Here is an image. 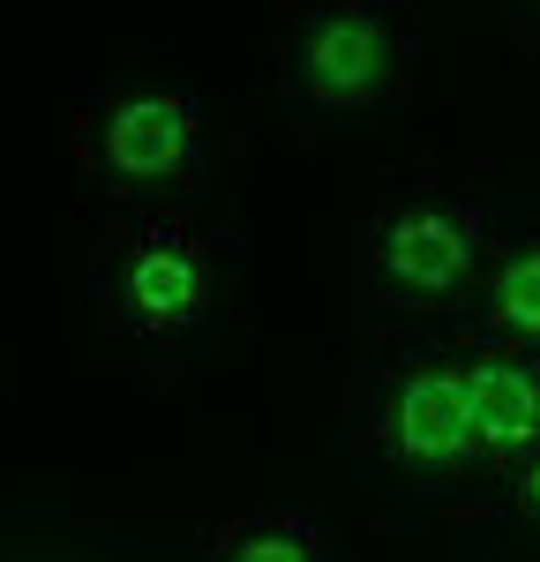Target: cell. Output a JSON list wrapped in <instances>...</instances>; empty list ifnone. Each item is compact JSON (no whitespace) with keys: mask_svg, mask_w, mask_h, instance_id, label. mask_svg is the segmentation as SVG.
Masks as SVG:
<instances>
[{"mask_svg":"<svg viewBox=\"0 0 540 562\" xmlns=\"http://www.w3.org/2000/svg\"><path fill=\"white\" fill-rule=\"evenodd\" d=\"M481 518L503 532V540H526V548H540V442L510 465V473L495 480L488 495H481Z\"/></svg>","mask_w":540,"mask_h":562,"instance_id":"cell-9","label":"cell"},{"mask_svg":"<svg viewBox=\"0 0 540 562\" xmlns=\"http://www.w3.org/2000/svg\"><path fill=\"white\" fill-rule=\"evenodd\" d=\"M360 465L405 503L473 510V420H465V338L413 330L391 346L353 397Z\"/></svg>","mask_w":540,"mask_h":562,"instance_id":"cell-4","label":"cell"},{"mask_svg":"<svg viewBox=\"0 0 540 562\" xmlns=\"http://www.w3.org/2000/svg\"><path fill=\"white\" fill-rule=\"evenodd\" d=\"M526 15H533V38H540V0H526Z\"/></svg>","mask_w":540,"mask_h":562,"instance_id":"cell-10","label":"cell"},{"mask_svg":"<svg viewBox=\"0 0 540 562\" xmlns=\"http://www.w3.org/2000/svg\"><path fill=\"white\" fill-rule=\"evenodd\" d=\"M240 278V240L211 217L173 211H113L83 240L76 262V315L98 338L135 352H203L225 323Z\"/></svg>","mask_w":540,"mask_h":562,"instance_id":"cell-1","label":"cell"},{"mask_svg":"<svg viewBox=\"0 0 540 562\" xmlns=\"http://www.w3.org/2000/svg\"><path fill=\"white\" fill-rule=\"evenodd\" d=\"M465 420H473V510L540 442V352L465 338Z\"/></svg>","mask_w":540,"mask_h":562,"instance_id":"cell-6","label":"cell"},{"mask_svg":"<svg viewBox=\"0 0 540 562\" xmlns=\"http://www.w3.org/2000/svg\"><path fill=\"white\" fill-rule=\"evenodd\" d=\"M53 158L113 211H173L211 173V113L180 76L83 83L53 98Z\"/></svg>","mask_w":540,"mask_h":562,"instance_id":"cell-3","label":"cell"},{"mask_svg":"<svg viewBox=\"0 0 540 562\" xmlns=\"http://www.w3.org/2000/svg\"><path fill=\"white\" fill-rule=\"evenodd\" d=\"M428 38L413 0H293L270 83L301 121H375L420 90Z\"/></svg>","mask_w":540,"mask_h":562,"instance_id":"cell-5","label":"cell"},{"mask_svg":"<svg viewBox=\"0 0 540 562\" xmlns=\"http://www.w3.org/2000/svg\"><path fill=\"white\" fill-rule=\"evenodd\" d=\"M488 248L495 217L481 188H465L450 173H413L353 225L360 307L398 323V330L458 338L473 315V293H481Z\"/></svg>","mask_w":540,"mask_h":562,"instance_id":"cell-2","label":"cell"},{"mask_svg":"<svg viewBox=\"0 0 540 562\" xmlns=\"http://www.w3.org/2000/svg\"><path fill=\"white\" fill-rule=\"evenodd\" d=\"M458 338H488V346L540 352V217L526 225H495L488 270Z\"/></svg>","mask_w":540,"mask_h":562,"instance_id":"cell-7","label":"cell"},{"mask_svg":"<svg viewBox=\"0 0 540 562\" xmlns=\"http://www.w3.org/2000/svg\"><path fill=\"white\" fill-rule=\"evenodd\" d=\"M195 562H338L323 525L301 510H270V503H233L218 518H203Z\"/></svg>","mask_w":540,"mask_h":562,"instance_id":"cell-8","label":"cell"}]
</instances>
